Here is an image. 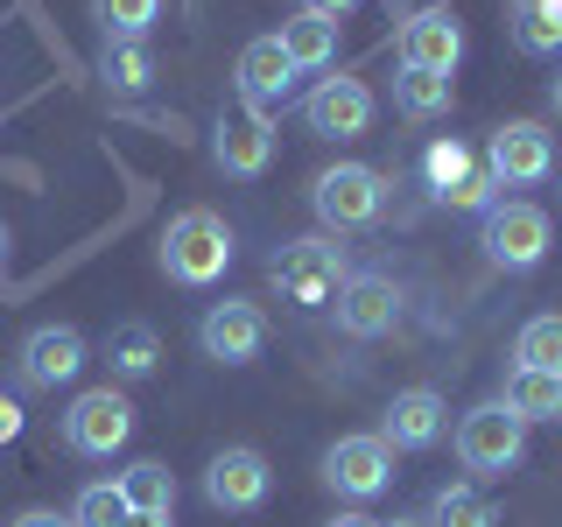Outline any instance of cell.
Returning <instances> with one entry per match:
<instances>
[{
  "label": "cell",
  "instance_id": "obj_11",
  "mask_svg": "<svg viewBox=\"0 0 562 527\" xmlns=\"http://www.w3.org/2000/svg\"><path fill=\"white\" fill-rule=\"evenodd\" d=\"M303 127L324 134V141H359L373 127V85L366 78H324L303 99Z\"/></svg>",
  "mask_w": 562,
  "mask_h": 527
},
{
  "label": "cell",
  "instance_id": "obj_3",
  "mask_svg": "<svg viewBox=\"0 0 562 527\" xmlns=\"http://www.w3.org/2000/svg\"><path fill=\"white\" fill-rule=\"evenodd\" d=\"M549 239H555L549 211L527 204V198H499V204H492L485 218H479V246H485V260H492V268H506V274L541 268V260H549Z\"/></svg>",
  "mask_w": 562,
  "mask_h": 527
},
{
  "label": "cell",
  "instance_id": "obj_28",
  "mask_svg": "<svg viewBox=\"0 0 562 527\" xmlns=\"http://www.w3.org/2000/svg\"><path fill=\"white\" fill-rule=\"evenodd\" d=\"M127 514H134V506H127V492H120V479L113 485H85L78 506H70L78 527H127Z\"/></svg>",
  "mask_w": 562,
  "mask_h": 527
},
{
  "label": "cell",
  "instance_id": "obj_24",
  "mask_svg": "<svg viewBox=\"0 0 562 527\" xmlns=\"http://www.w3.org/2000/svg\"><path fill=\"white\" fill-rule=\"evenodd\" d=\"M422 520H429V527H499V506H492L479 485H443Z\"/></svg>",
  "mask_w": 562,
  "mask_h": 527
},
{
  "label": "cell",
  "instance_id": "obj_32",
  "mask_svg": "<svg viewBox=\"0 0 562 527\" xmlns=\"http://www.w3.org/2000/svg\"><path fill=\"white\" fill-rule=\"evenodd\" d=\"M14 436H22V401L0 394V444H14Z\"/></svg>",
  "mask_w": 562,
  "mask_h": 527
},
{
  "label": "cell",
  "instance_id": "obj_4",
  "mask_svg": "<svg viewBox=\"0 0 562 527\" xmlns=\"http://www.w3.org/2000/svg\"><path fill=\"white\" fill-rule=\"evenodd\" d=\"M457 457H464V471H479V479H506L527 457V422L506 408V401H485V408H471L457 422Z\"/></svg>",
  "mask_w": 562,
  "mask_h": 527
},
{
  "label": "cell",
  "instance_id": "obj_23",
  "mask_svg": "<svg viewBox=\"0 0 562 527\" xmlns=\"http://www.w3.org/2000/svg\"><path fill=\"white\" fill-rule=\"evenodd\" d=\"M99 78L113 85V92H140V85L155 78V49L140 43V35H105V49H99Z\"/></svg>",
  "mask_w": 562,
  "mask_h": 527
},
{
  "label": "cell",
  "instance_id": "obj_1",
  "mask_svg": "<svg viewBox=\"0 0 562 527\" xmlns=\"http://www.w3.org/2000/svg\"><path fill=\"white\" fill-rule=\"evenodd\" d=\"M225 268H233V225H225L211 204L176 211L169 233H162V274L183 281V289H211Z\"/></svg>",
  "mask_w": 562,
  "mask_h": 527
},
{
  "label": "cell",
  "instance_id": "obj_30",
  "mask_svg": "<svg viewBox=\"0 0 562 527\" xmlns=\"http://www.w3.org/2000/svg\"><path fill=\"white\" fill-rule=\"evenodd\" d=\"M443 204H450V211H479V218H485V211L499 204V176H492V169H471V176H464V183L450 190Z\"/></svg>",
  "mask_w": 562,
  "mask_h": 527
},
{
  "label": "cell",
  "instance_id": "obj_35",
  "mask_svg": "<svg viewBox=\"0 0 562 527\" xmlns=\"http://www.w3.org/2000/svg\"><path fill=\"white\" fill-rule=\"evenodd\" d=\"M330 527H380V520H366V514H338Z\"/></svg>",
  "mask_w": 562,
  "mask_h": 527
},
{
  "label": "cell",
  "instance_id": "obj_15",
  "mask_svg": "<svg viewBox=\"0 0 562 527\" xmlns=\"http://www.w3.org/2000/svg\"><path fill=\"white\" fill-rule=\"evenodd\" d=\"M443 429H450V401L436 386H401L380 422V436L394 450H429V444H443Z\"/></svg>",
  "mask_w": 562,
  "mask_h": 527
},
{
  "label": "cell",
  "instance_id": "obj_37",
  "mask_svg": "<svg viewBox=\"0 0 562 527\" xmlns=\"http://www.w3.org/2000/svg\"><path fill=\"white\" fill-rule=\"evenodd\" d=\"M549 105H555V120H562V70H555V85H549Z\"/></svg>",
  "mask_w": 562,
  "mask_h": 527
},
{
  "label": "cell",
  "instance_id": "obj_38",
  "mask_svg": "<svg viewBox=\"0 0 562 527\" xmlns=\"http://www.w3.org/2000/svg\"><path fill=\"white\" fill-rule=\"evenodd\" d=\"M380 527H429V520H380Z\"/></svg>",
  "mask_w": 562,
  "mask_h": 527
},
{
  "label": "cell",
  "instance_id": "obj_5",
  "mask_svg": "<svg viewBox=\"0 0 562 527\" xmlns=\"http://www.w3.org/2000/svg\"><path fill=\"white\" fill-rule=\"evenodd\" d=\"M310 204H316V218H324L330 233L380 225V211H386V176L366 169V162H338V169H324V176L310 183Z\"/></svg>",
  "mask_w": 562,
  "mask_h": 527
},
{
  "label": "cell",
  "instance_id": "obj_34",
  "mask_svg": "<svg viewBox=\"0 0 562 527\" xmlns=\"http://www.w3.org/2000/svg\"><path fill=\"white\" fill-rule=\"evenodd\" d=\"M127 527H169V514H127Z\"/></svg>",
  "mask_w": 562,
  "mask_h": 527
},
{
  "label": "cell",
  "instance_id": "obj_7",
  "mask_svg": "<svg viewBox=\"0 0 562 527\" xmlns=\"http://www.w3.org/2000/svg\"><path fill=\"white\" fill-rule=\"evenodd\" d=\"M485 169L499 176V190H527V183H549L555 176V134L541 120H506L485 141Z\"/></svg>",
  "mask_w": 562,
  "mask_h": 527
},
{
  "label": "cell",
  "instance_id": "obj_26",
  "mask_svg": "<svg viewBox=\"0 0 562 527\" xmlns=\"http://www.w3.org/2000/svg\"><path fill=\"white\" fill-rule=\"evenodd\" d=\"M514 366H535V373H562V316H527L514 338Z\"/></svg>",
  "mask_w": 562,
  "mask_h": 527
},
{
  "label": "cell",
  "instance_id": "obj_20",
  "mask_svg": "<svg viewBox=\"0 0 562 527\" xmlns=\"http://www.w3.org/2000/svg\"><path fill=\"white\" fill-rule=\"evenodd\" d=\"M506 408L520 422H562V373H535V366H514L506 373Z\"/></svg>",
  "mask_w": 562,
  "mask_h": 527
},
{
  "label": "cell",
  "instance_id": "obj_19",
  "mask_svg": "<svg viewBox=\"0 0 562 527\" xmlns=\"http://www.w3.org/2000/svg\"><path fill=\"white\" fill-rule=\"evenodd\" d=\"M105 366H113L120 380H148L155 366H162V338H155V324H113L105 330Z\"/></svg>",
  "mask_w": 562,
  "mask_h": 527
},
{
  "label": "cell",
  "instance_id": "obj_16",
  "mask_svg": "<svg viewBox=\"0 0 562 527\" xmlns=\"http://www.w3.org/2000/svg\"><path fill=\"white\" fill-rule=\"evenodd\" d=\"M330 310H338V330H345V338H386V330L401 324V289L386 274H351Z\"/></svg>",
  "mask_w": 562,
  "mask_h": 527
},
{
  "label": "cell",
  "instance_id": "obj_13",
  "mask_svg": "<svg viewBox=\"0 0 562 527\" xmlns=\"http://www.w3.org/2000/svg\"><path fill=\"white\" fill-rule=\"evenodd\" d=\"M211 162L225 176H239V183H254V176L274 162V120L254 113V105H246V113H225L218 134H211Z\"/></svg>",
  "mask_w": 562,
  "mask_h": 527
},
{
  "label": "cell",
  "instance_id": "obj_31",
  "mask_svg": "<svg viewBox=\"0 0 562 527\" xmlns=\"http://www.w3.org/2000/svg\"><path fill=\"white\" fill-rule=\"evenodd\" d=\"M8 527H78L70 514H49V506H29V514H14Z\"/></svg>",
  "mask_w": 562,
  "mask_h": 527
},
{
  "label": "cell",
  "instance_id": "obj_21",
  "mask_svg": "<svg viewBox=\"0 0 562 527\" xmlns=\"http://www.w3.org/2000/svg\"><path fill=\"white\" fill-rule=\"evenodd\" d=\"M450 99H457V85L443 70H408L401 64V78H394V113L401 120H443Z\"/></svg>",
  "mask_w": 562,
  "mask_h": 527
},
{
  "label": "cell",
  "instance_id": "obj_25",
  "mask_svg": "<svg viewBox=\"0 0 562 527\" xmlns=\"http://www.w3.org/2000/svg\"><path fill=\"white\" fill-rule=\"evenodd\" d=\"M120 492H127L134 514H169V506H176V471L155 464V457H140L134 471H120Z\"/></svg>",
  "mask_w": 562,
  "mask_h": 527
},
{
  "label": "cell",
  "instance_id": "obj_29",
  "mask_svg": "<svg viewBox=\"0 0 562 527\" xmlns=\"http://www.w3.org/2000/svg\"><path fill=\"white\" fill-rule=\"evenodd\" d=\"M105 35H148V22L162 14V0H92Z\"/></svg>",
  "mask_w": 562,
  "mask_h": 527
},
{
  "label": "cell",
  "instance_id": "obj_9",
  "mask_svg": "<svg viewBox=\"0 0 562 527\" xmlns=\"http://www.w3.org/2000/svg\"><path fill=\"white\" fill-rule=\"evenodd\" d=\"M14 373H22V386H43V394L70 386V380L85 373V330H78V324H43V330H29L22 351H14Z\"/></svg>",
  "mask_w": 562,
  "mask_h": 527
},
{
  "label": "cell",
  "instance_id": "obj_36",
  "mask_svg": "<svg viewBox=\"0 0 562 527\" xmlns=\"http://www.w3.org/2000/svg\"><path fill=\"white\" fill-rule=\"evenodd\" d=\"M8 246H14V233H8V225H0V274H8Z\"/></svg>",
  "mask_w": 562,
  "mask_h": 527
},
{
  "label": "cell",
  "instance_id": "obj_33",
  "mask_svg": "<svg viewBox=\"0 0 562 527\" xmlns=\"http://www.w3.org/2000/svg\"><path fill=\"white\" fill-rule=\"evenodd\" d=\"M359 0H303V14H324V22H345Z\"/></svg>",
  "mask_w": 562,
  "mask_h": 527
},
{
  "label": "cell",
  "instance_id": "obj_27",
  "mask_svg": "<svg viewBox=\"0 0 562 527\" xmlns=\"http://www.w3.org/2000/svg\"><path fill=\"white\" fill-rule=\"evenodd\" d=\"M471 169H479V162H471V148H464V141H457V134H443V141H429V155H422V183H429L436 198H450V190L464 183Z\"/></svg>",
  "mask_w": 562,
  "mask_h": 527
},
{
  "label": "cell",
  "instance_id": "obj_22",
  "mask_svg": "<svg viewBox=\"0 0 562 527\" xmlns=\"http://www.w3.org/2000/svg\"><path fill=\"white\" fill-rule=\"evenodd\" d=\"M514 14V43L527 57H555L562 49V0H506Z\"/></svg>",
  "mask_w": 562,
  "mask_h": 527
},
{
  "label": "cell",
  "instance_id": "obj_18",
  "mask_svg": "<svg viewBox=\"0 0 562 527\" xmlns=\"http://www.w3.org/2000/svg\"><path fill=\"white\" fill-rule=\"evenodd\" d=\"M281 49H289L295 70H330V64H338V22L295 8L289 22H281Z\"/></svg>",
  "mask_w": 562,
  "mask_h": 527
},
{
  "label": "cell",
  "instance_id": "obj_12",
  "mask_svg": "<svg viewBox=\"0 0 562 527\" xmlns=\"http://www.w3.org/2000/svg\"><path fill=\"white\" fill-rule=\"evenodd\" d=\"M198 345H204V359H218V366H246L268 345V316H260V303H211L204 324H198Z\"/></svg>",
  "mask_w": 562,
  "mask_h": 527
},
{
  "label": "cell",
  "instance_id": "obj_17",
  "mask_svg": "<svg viewBox=\"0 0 562 527\" xmlns=\"http://www.w3.org/2000/svg\"><path fill=\"white\" fill-rule=\"evenodd\" d=\"M233 78H239V99L254 105V113H274V99L295 85V64H289V49H281V35H254V43L239 49Z\"/></svg>",
  "mask_w": 562,
  "mask_h": 527
},
{
  "label": "cell",
  "instance_id": "obj_2",
  "mask_svg": "<svg viewBox=\"0 0 562 527\" xmlns=\"http://www.w3.org/2000/svg\"><path fill=\"white\" fill-rule=\"evenodd\" d=\"M268 274H274V289L289 295L295 310H330V303H338V289L351 281L338 239H289L268 260Z\"/></svg>",
  "mask_w": 562,
  "mask_h": 527
},
{
  "label": "cell",
  "instance_id": "obj_8",
  "mask_svg": "<svg viewBox=\"0 0 562 527\" xmlns=\"http://www.w3.org/2000/svg\"><path fill=\"white\" fill-rule=\"evenodd\" d=\"M324 485L338 500H373V492L394 485V444L373 429V436H338L324 450Z\"/></svg>",
  "mask_w": 562,
  "mask_h": 527
},
{
  "label": "cell",
  "instance_id": "obj_6",
  "mask_svg": "<svg viewBox=\"0 0 562 527\" xmlns=\"http://www.w3.org/2000/svg\"><path fill=\"white\" fill-rule=\"evenodd\" d=\"M127 436H134V401L120 386H85L64 408V444L78 457H113Z\"/></svg>",
  "mask_w": 562,
  "mask_h": 527
},
{
  "label": "cell",
  "instance_id": "obj_14",
  "mask_svg": "<svg viewBox=\"0 0 562 527\" xmlns=\"http://www.w3.org/2000/svg\"><path fill=\"white\" fill-rule=\"evenodd\" d=\"M401 64L408 70H450L464 64V22H457L450 8H422L401 22Z\"/></svg>",
  "mask_w": 562,
  "mask_h": 527
},
{
  "label": "cell",
  "instance_id": "obj_10",
  "mask_svg": "<svg viewBox=\"0 0 562 527\" xmlns=\"http://www.w3.org/2000/svg\"><path fill=\"white\" fill-rule=\"evenodd\" d=\"M268 492H274V471H268V457L260 450H218L204 464V500L218 506V514H254V506H268Z\"/></svg>",
  "mask_w": 562,
  "mask_h": 527
}]
</instances>
